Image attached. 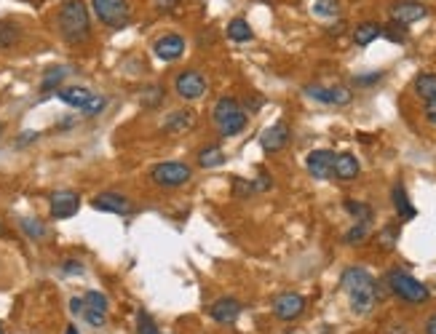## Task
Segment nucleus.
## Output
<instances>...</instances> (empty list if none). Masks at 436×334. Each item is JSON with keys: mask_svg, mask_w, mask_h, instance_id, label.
<instances>
[{"mask_svg": "<svg viewBox=\"0 0 436 334\" xmlns=\"http://www.w3.org/2000/svg\"><path fill=\"white\" fill-rule=\"evenodd\" d=\"M340 287L351 299V311L359 313V316H367V313L375 308L377 302V281L372 278L369 270H364L359 265L353 267H345L343 275H340Z\"/></svg>", "mask_w": 436, "mask_h": 334, "instance_id": "f257e3e1", "label": "nucleus"}, {"mask_svg": "<svg viewBox=\"0 0 436 334\" xmlns=\"http://www.w3.org/2000/svg\"><path fill=\"white\" fill-rule=\"evenodd\" d=\"M57 30L64 43L81 46L91 35V19L84 0H64L57 11Z\"/></svg>", "mask_w": 436, "mask_h": 334, "instance_id": "f03ea898", "label": "nucleus"}, {"mask_svg": "<svg viewBox=\"0 0 436 334\" xmlns=\"http://www.w3.org/2000/svg\"><path fill=\"white\" fill-rule=\"evenodd\" d=\"M386 284L396 297L410 302V305H423L431 297V292H428V287H425L423 281H418L415 275H410L407 270H401V267H391L388 270Z\"/></svg>", "mask_w": 436, "mask_h": 334, "instance_id": "7ed1b4c3", "label": "nucleus"}, {"mask_svg": "<svg viewBox=\"0 0 436 334\" xmlns=\"http://www.w3.org/2000/svg\"><path fill=\"white\" fill-rule=\"evenodd\" d=\"M212 118H214L222 137H239L246 129V123H249V118H246V113H243V108L239 105L236 96H219Z\"/></svg>", "mask_w": 436, "mask_h": 334, "instance_id": "20e7f679", "label": "nucleus"}, {"mask_svg": "<svg viewBox=\"0 0 436 334\" xmlns=\"http://www.w3.org/2000/svg\"><path fill=\"white\" fill-rule=\"evenodd\" d=\"M190 177H193L190 166L180 163V161H164V163L150 168V179L158 188H182V185L190 182Z\"/></svg>", "mask_w": 436, "mask_h": 334, "instance_id": "39448f33", "label": "nucleus"}, {"mask_svg": "<svg viewBox=\"0 0 436 334\" xmlns=\"http://www.w3.org/2000/svg\"><path fill=\"white\" fill-rule=\"evenodd\" d=\"M91 8H94L99 22L105 24V27H113V30L126 27L129 16H132L126 0H91Z\"/></svg>", "mask_w": 436, "mask_h": 334, "instance_id": "423d86ee", "label": "nucleus"}, {"mask_svg": "<svg viewBox=\"0 0 436 334\" xmlns=\"http://www.w3.org/2000/svg\"><path fill=\"white\" fill-rule=\"evenodd\" d=\"M174 91L180 99L185 102H193V99H201L206 94V78L198 70H182L177 78H174Z\"/></svg>", "mask_w": 436, "mask_h": 334, "instance_id": "0eeeda50", "label": "nucleus"}, {"mask_svg": "<svg viewBox=\"0 0 436 334\" xmlns=\"http://www.w3.org/2000/svg\"><path fill=\"white\" fill-rule=\"evenodd\" d=\"M305 94L311 96L314 102L321 105H335V108H345L351 105V88L345 86H305Z\"/></svg>", "mask_w": 436, "mask_h": 334, "instance_id": "6e6552de", "label": "nucleus"}, {"mask_svg": "<svg viewBox=\"0 0 436 334\" xmlns=\"http://www.w3.org/2000/svg\"><path fill=\"white\" fill-rule=\"evenodd\" d=\"M51 217L54 219H70V217L78 214V209H81V195L75 190H57L51 192Z\"/></svg>", "mask_w": 436, "mask_h": 334, "instance_id": "1a4fd4ad", "label": "nucleus"}, {"mask_svg": "<svg viewBox=\"0 0 436 334\" xmlns=\"http://www.w3.org/2000/svg\"><path fill=\"white\" fill-rule=\"evenodd\" d=\"M425 13H428V8H425L423 3H418V0H396L391 6V22L407 27V24H415L420 22V19H425Z\"/></svg>", "mask_w": 436, "mask_h": 334, "instance_id": "9d476101", "label": "nucleus"}, {"mask_svg": "<svg viewBox=\"0 0 436 334\" xmlns=\"http://www.w3.org/2000/svg\"><path fill=\"white\" fill-rule=\"evenodd\" d=\"M185 46H188L185 38L177 35V33H169V35L158 38L156 43H153V54H156L161 62H174L185 54Z\"/></svg>", "mask_w": 436, "mask_h": 334, "instance_id": "9b49d317", "label": "nucleus"}, {"mask_svg": "<svg viewBox=\"0 0 436 334\" xmlns=\"http://www.w3.org/2000/svg\"><path fill=\"white\" fill-rule=\"evenodd\" d=\"M305 311V297L294 294V292H287V294H279L276 302H273V313L279 316L281 321H294L300 313Z\"/></svg>", "mask_w": 436, "mask_h": 334, "instance_id": "f8f14e48", "label": "nucleus"}, {"mask_svg": "<svg viewBox=\"0 0 436 334\" xmlns=\"http://www.w3.org/2000/svg\"><path fill=\"white\" fill-rule=\"evenodd\" d=\"M91 206L94 209H99V212H108V214H132L134 206L132 201L126 198V195H121V192H102V195H97L94 201H91Z\"/></svg>", "mask_w": 436, "mask_h": 334, "instance_id": "ddd939ff", "label": "nucleus"}, {"mask_svg": "<svg viewBox=\"0 0 436 334\" xmlns=\"http://www.w3.org/2000/svg\"><path fill=\"white\" fill-rule=\"evenodd\" d=\"M305 166H308V174L316 179H329L332 177V171H335V153L332 150H314L308 161H305Z\"/></svg>", "mask_w": 436, "mask_h": 334, "instance_id": "4468645a", "label": "nucleus"}, {"mask_svg": "<svg viewBox=\"0 0 436 334\" xmlns=\"http://www.w3.org/2000/svg\"><path fill=\"white\" fill-rule=\"evenodd\" d=\"M287 142H289V126L284 120L268 126L265 132H263V137H260V144H263L265 153H279V150L287 147Z\"/></svg>", "mask_w": 436, "mask_h": 334, "instance_id": "2eb2a0df", "label": "nucleus"}, {"mask_svg": "<svg viewBox=\"0 0 436 334\" xmlns=\"http://www.w3.org/2000/svg\"><path fill=\"white\" fill-rule=\"evenodd\" d=\"M209 316H212L217 323H233L239 316H241V302L233 299V297H219L217 302H212Z\"/></svg>", "mask_w": 436, "mask_h": 334, "instance_id": "dca6fc26", "label": "nucleus"}, {"mask_svg": "<svg viewBox=\"0 0 436 334\" xmlns=\"http://www.w3.org/2000/svg\"><path fill=\"white\" fill-rule=\"evenodd\" d=\"M359 174H362V166H359L356 156H351V153H340V156H335V171H332V177L343 179V182H351V179H356Z\"/></svg>", "mask_w": 436, "mask_h": 334, "instance_id": "f3484780", "label": "nucleus"}, {"mask_svg": "<svg viewBox=\"0 0 436 334\" xmlns=\"http://www.w3.org/2000/svg\"><path fill=\"white\" fill-rule=\"evenodd\" d=\"M91 91L86 88V86H62L59 88V99L64 102V105H70V108H84L86 102L91 99Z\"/></svg>", "mask_w": 436, "mask_h": 334, "instance_id": "a211bd4d", "label": "nucleus"}, {"mask_svg": "<svg viewBox=\"0 0 436 334\" xmlns=\"http://www.w3.org/2000/svg\"><path fill=\"white\" fill-rule=\"evenodd\" d=\"M412 88H415V94L420 96L423 102H431V99H436V75L434 72H420L415 78Z\"/></svg>", "mask_w": 436, "mask_h": 334, "instance_id": "6ab92c4d", "label": "nucleus"}, {"mask_svg": "<svg viewBox=\"0 0 436 334\" xmlns=\"http://www.w3.org/2000/svg\"><path fill=\"white\" fill-rule=\"evenodd\" d=\"M391 201H394V206H396V212H399L401 219H412V217L418 214L415 212V206L410 203V198H407V190H404V185H394V190H391Z\"/></svg>", "mask_w": 436, "mask_h": 334, "instance_id": "aec40b11", "label": "nucleus"}, {"mask_svg": "<svg viewBox=\"0 0 436 334\" xmlns=\"http://www.w3.org/2000/svg\"><path fill=\"white\" fill-rule=\"evenodd\" d=\"M193 110H177V113H171L169 118H166V132L171 134H180V132H188L190 126H193Z\"/></svg>", "mask_w": 436, "mask_h": 334, "instance_id": "412c9836", "label": "nucleus"}, {"mask_svg": "<svg viewBox=\"0 0 436 334\" xmlns=\"http://www.w3.org/2000/svg\"><path fill=\"white\" fill-rule=\"evenodd\" d=\"M380 30H383V27L377 22H362L353 30V43H356V46H369L372 40L380 38Z\"/></svg>", "mask_w": 436, "mask_h": 334, "instance_id": "4be33fe9", "label": "nucleus"}, {"mask_svg": "<svg viewBox=\"0 0 436 334\" xmlns=\"http://www.w3.org/2000/svg\"><path fill=\"white\" fill-rule=\"evenodd\" d=\"M228 38L233 43H246V40L255 38V33H252L246 19H233V22H228Z\"/></svg>", "mask_w": 436, "mask_h": 334, "instance_id": "5701e85b", "label": "nucleus"}, {"mask_svg": "<svg viewBox=\"0 0 436 334\" xmlns=\"http://www.w3.org/2000/svg\"><path fill=\"white\" fill-rule=\"evenodd\" d=\"M198 163L204 168H217L225 163V153L219 150L217 144H212V147H204L201 153H198Z\"/></svg>", "mask_w": 436, "mask_h": 334, "instance_id": "b1692460", "label": "nucleus"}, {"mask_svg": "<svg viewBox=\"0 0 436 334\" xmlns=\"http://www.w3.org/2000/svg\"><path fill=\"white\" fill-rule=\"evenodd\" d=\"M22 40V30L13 22H0V48H13Z\"/></svg>", "mask_w": 436, "mask_h": 334, "instance_id": "393cba45", "label": "nucleus"}, {"mask_svg": "<svg viewBox=\"0 0 436 334\" xmlns=\"http://www.w3.org/2000/svg\"><path fill=\"white\" fill-rule=\"evenodd\" d=\"M22 230L27 233V238L33 241H43L46 238V225L40 222V219H35V217H22Z\"/></svg>", "mask_w": 436, "mask_h": 334, "instance_id": "a878e982", "label": "nucleus"}, {"mask_svg": "<svg viewBox=\"0 0 436 334\" xmlns=\"http://www.w3.org/2000/svg\"><path fill=\"white\" fill-rule=\"evenodd\" d=\"M314 13L321 16V19H335L340 13V0H316Z\"/></svg>", "mask_w": 436, "mask_h": 334, "instance_id": "bb28decb", "label": "nucleus"}, {"mask_svg": "<svg viewBox=\"0 0 436 334\" xmlns=\"http://www.w3.org/2000/svg\"><path fill=\"white\" fill-rule=\"evenodd\" d=\"M396 238H399V227L388 225V227H383V230L377 233V246H380V249H386V251H391L394 246H396Z\"/></svg>", "mask_w": 436, "mask_h": 334, "instance_id": "cd10ccee", "label": "nucleus"}, {"mask_svg": "<svg viewBox=\"0 0 436 334\" xmlns=\"http://www.w3.org/2000/svg\"><path fill=\"white\" fill-rule=\"evenodd\" d=\"M345 212L351 217H356L359 222H369V219H372V206H367V203L345 201Z\"/></svg>", "mask_w": 436, "mask_h": 334, "instance_id": "c85d7f7f", "label": "nucleus"}, {"mask_svg": "<svg viewBox=\"0 0 436 334\" xmlns=\"http://www.w3.org/2000/svg\"><path fill=\"white\" fill-rule=\"evenodd\" d=\"M84 308H88V311H97V313H108V297L102 294V292H88L84 297Z\"/></svg>", "mask_w": 436, "mask_h": 334, "instance_id": "c756f323", "label": "nucleus"}, {"mask_svg": "<svg viewBox=\"0 0 436 334\" xmlns=\"http://www.w3.org/2000/svg\"><path fill=\"white\" fill-rule=\"evenodd\" d=\"M67 75L64 67H51L46 75H43V84H40V91H51V88H57L62 84V78Z\"/></svg>", "mask_w": 436, "mask_h": 334, "instance_id": "7c9ffc66", "label": "nucleus"}, {"mask_svg": "<svg viewBox=\"0 0 436 334\" xmlns=\"http://www.w3.org/2000/svg\"><path fill=\"white\" fill-rule=\"evenodd\" d=\"M380 35H386L388 40H394V43H401V40H407V27H404V24L391 22L386 30H380Z\"/></svg>", "mask_w": 436, "mask_h": 334, "instance_id": "2f4dec72", "label": "nucleus"}, {"mask_svg": "<svg viewBox=\"0 0 436 334\" xmlns=\"http://www.w3.org/2000/svg\"><path fill=\"white\" fill-rule=\"evenodd\" d=\"M367 236H369V222H359V225L345 233V243H351V246L353 243H362Z\"/></svg>", "mask_w": 436, "mask_h": 334, "instance_id": "473e14b6", "label": "nucleus"}, {"mask_svg": "<svg viewBox=\"0 0 436 334\" xmlns=\"http://www.w3.org/2000/svg\"><path fill=\"white\" fill-rule=\"evenodd\" d=\"M137 334H161V329H158L156 321L147 313H139L137 316Z\"/></svg>", "mask_w": 436, "mask_h": 334, "instance_id": "72a5a7b5", "label": "nucleus"}, {"mask_svg": "<svg viewBox=\"0 0 436 334\" xmlns=\"http://www.w3.org/2000/svg\"><path fill=\"white\" fill-rule=\"evenodd\" d=\"M105 105H108V99H105V96H91V99H88L81 110H84L86 115H99V113L105 110Z\"/></svg>", "mask_w": 436, "mask_h": 334, "instance_id": "f704fd0d", "label": "nucleus"}, {"mask_svg": "<svg viewBox=\"0 0 436 334\" xmlns=\"http://www.w3.org/2000/svg\"><path fill=\"white\" fill-rule=\"evenodd\" d=\"M81 316H84V318L91 323V326H105V318H108V313L88 311V308H84V311H81Z\"/></svg>", "mask_w": 436, "mask_h": 334, "instance_id": "c9c22d12", "label": "nucleus"}, {"mask_svg": "<svg viewBox=\"0 0 436 334\" xmlns=\"http://www.w3.org/2000/svg\"><path fill=\"white\" fill-rule=\"evenodd\" d=\"M423 105H425V110H423L425 120H428L431 126H436V99H431V102H423Z\"/></svg>", "mask_w": 436, "mask_h": 334, "instance_id": "e433bc0d", "label": "nucleus"}, {"mask_svg": "<svg viewBox=\"0 0 436 334\" xmlns=\"http://www.w3.org/2000/svg\"><path fill=\"white\" fill-rule=\"evenodd\" d=\"M383 78V72H372V75H359L356 78V86H369V84H377Z\"/></svg>", "mask_w": 436, "mask_h": 334, "instance_id": "4c0bfd02", "label": "nucleus"}, {"mask_svg": "<svg viewBox=\"0 0 436 334\" xmlns=\"http://www.w3.org/2000/svg\"><path fill=\"white\" fill-rule=\"evenodd\" d=\"M252 185H255V192L270 190V179H268L265 174H260V179H257V182H252Z\"/></svg>", "mask_w": 436, "mask_h": 334, "instance_id": "58836bf2", "label": "nucleus"}, {"mask_svg": "<svg viewBox=\"0 0 436 334\" xmlns=\"http://www.w3.org/2000/svg\"><path fill=\"white\" fill-rule=\"evenodd\" d=\"M177 3L180 0H156L158 8H164V11H171V8H177Z\"/></svg>", "mask_w": 436, "mask_h": 334, "instance_id": "ea45409f", "label": "nucleus"}, {"mask_svg": "<svg viewBox=\"0 0 436 334\" xmlns=\"http://www.w3.org/2000/svg\"><path fill=\"white\" fill-rule=\"evenodd\" d=\"M260 105H263V99H260V96H252V99H246V108L252 110V113H257V108H260Z\"/></svg>", "mask_w": 436, "mask_h": 334, "instance_id": "a19ab883", "label": "nucleus"}, {"mask_svg": "<svg viewBox=\"0 0 436 334\" xmlns=\"http://www.w3.org/2000/svg\"><path fill=\"white\" fill-rule=\"evenodd\" d=\"M425 334H436V313L425 321Z\"/></svg>", "mask_w": 436, "mask_h": 334, "instance_id": "79ce46f5", "label": "nucleus"}, {"mask_svg": "<svg viewBox=\"0 0 436 334\" xmlns=\"http://www.w3.org/2000/svg\"><path fill=\"white\" fill-rule=\"evenodd\" d=\"M64 270H67V273H81L84 267H81V265H75V263H64Z\"/></svg>", "mask_w": 436, "mask_h": 334, "instance_id": "37998d69", "label": "nucleus"}, {"mask_svg": "<svg viewBox=\"0 0 436 334\" xmlns=\"http://www.w3.org/2000/svg\"><path fill=\"white\" fill-rule=\"evenodd\" d=\"M64 334H81V332H78V326H75V323H70V326H67V332H64Z\"/></svg>", "mask_w": 436, "mask_h": 334, "instance_id": "c03bdc74", "label": "nucleus"}, {"mask_svg": "<svg viewBox=\"0 0 436 334\" xmlns=\"http://www.w3.org/2000/svg\"><path fill=\"white\" fill-rule=\"evenodd\" d=\"M0 334H6V332H3V326H0Z\"/></svg>", "mask_w": 436, "mask_h": 334, "instance_id": "a18cd8bd", "label": "nucleus"}, {"mask_svg": "<svg viewBox=\"0 0 436 334\" xmlns=\"http://www.w3.org/2000/svg\"><path fill=\"white\" fill-rule=\"evenodd\" d=\"M0 132H3V123H0Z\"/></svg>", "mask_w": 436, "mask_h": 334, "instance_id": "49530a36", "label": "nucleus"}]
</instances>
